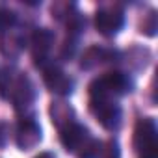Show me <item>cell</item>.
<instances>
[{
    "mask_svg": "<svg viewBox=\"0 0 158 158\" xmlns=\"http://www.w3.org/2000/svg\"><path fill=\"white\" fill-rule=\"evenodd\" d=\"M130 80L123 73H106L91 82V101H114L115 97L130 91Z\"/></svg>",
    "mask_w": 158,
    "mask_h": 158,
    "instance_id": "1",
    "label": "cell"
},
{
    "mask_svg": "<svg viewBox=\"0 0 158 158\" xmlns=\"http://www.w3.org/2000/svg\"><path fill=\"white\" fill-rule=\"evenodd\" d=\"M134 147H136L138 158H158L156 125L152 119H141L136 125Z\"/></svg>",
    "mask_w": 158,
    "mask_h": 158,
    "instance_id": "2",
    "label": "cell"
},
{
    "mask_svg": "<svg viewBox=\"0 0 158 158\" xmlns=\"http://www.w3.org/2000/svg\"><path fill=\"white\" fill-rule=\"evenodd\" d=\"M91 112L104 128H117L121 121V108L115 101H91Z\"/></svg>",
    "mask_w": 158,
    "mask_h": 158,
    "instance_id": "3",
    "label": "cell"
},
{
    "mask_svg": "<svg viewBox=\"0 0 158 158\" xmlns=\"http://www.w3.org/2000/svg\"><path fill=\"white\" fill-rule=\"evenodd\" d=\"M125 24L121 10H99L95 15V26L102 35H115Z\"/></svg>",
    "mask_w": 158,
    "mask_h": 158,
    "instance_id": "4",
    "label": "cell"
},
{
    "mask_svg": "<svg viewBox=\"0 0 158 158\" xmlns=\"http://www.w3.org/2000/svg\"><path fill=\"white\" fill-rule=\"evenodd\" d=\"M43 78L47 88L58 95H69L73 91V80L56 65L43 67Z\"/></svg>",
    "mask_w": 158,
    "mask_h": 158,
    "instance_id": "5",
    "label": "cell"
},
{
    "mask_svg": "<svg viewBox=\"0 0 158 158\" xmlns=\"http://www.w3.org/2000/svg\"><path fill=\"white\" fill-rule=\"evenodd\" d=\"M88 138H89V134H88V128L84 125H78V123L73 121V123L61 127V134H60L61 145L67 151H71V152H74V151L80 149Z\"/></svg>",
    "mask_w": 158,
    "mask_h": 158,
    "instance_id": "6",
    "label": "cell"
},
{
    "mask_svg": "<svg viewBox=\"0 0 158 158\" xmlns=\"http://www.w3.org/2000/svg\"><path fill=\"white\" fill-rule=\"evenodd\" d=\"M41 141V128L34 119H23L19 123V130H17V145L23 151H30L34 147H37Z\"/></svg>",
    "mask_w": 158,
    "mask_h": 158,
    "instance_id": "7",
    "label": "cell"
},
{
    "mask_svg": "<svg viewBox=\"0 0 158 158\" xmlns=\"http://www.w3.org/2000/svg\"><path fill=\"white\" fill-rule=\"evenodd\" d=\"M52 41H54V34L50 30H47V28H37L32 34V54H34L35 65L45 67L47 54H48V50L52 47Z\"/></svg>",
    "mask_w": 158,
    "mask_h": 158,
    "instance_id": "8",
    "label": "cell"
},
{
    "mask_svg": "<svg viewBox=\"0 0 158 158\" xmlns=\"http://www.w3.org/2000/svg\"><path fill=\"white\" fill-rule=\"evenodd\" d=\"M34 86L30 82V78L28 76H21L19 78V82L15 86V93H13V102H15V108L21 110L23 106H30L34 102Z\"/></svg>",
    "mask_w": 158,
    "mask_h": 158,
    "instance_id": "9",
    "label": "cell"
},
{
    "mask_svg": "<svg viewBox=\"0 0 158 158\" xmlns=\"http://www.w3.org/2000/svg\"><path fill=\"white\" fill-rule=\"evenodd\" d=\"M102 152V143L99 139L88 138L84 141V145L80 147V152H78V158H99Z\"/></svg>",
    "mask_w": 158,
    "mask_h": 158,
    "instance_id": "10",
    "label": "cell"
},
{
    "mask_svg": "<svg viewBox=\"0 0 158 158\" xmlns=\"http://www.w3.org/2000/svg\"><path fill=\"white\" fill-rule=\"evenodd\" d=\"M17 23V15L6 8H0V34H4Z\"/></svg>",
    "mask_w": 158,
    "mask_h": 158,
    "instance_id": "11",
    "label": "cell"
},
{
    "mask_svg": "<svg viewBox=\"0 0 158 158\" xmlns=\"http://www.w3.org/2000/svg\"><path fill=\"white\" fill-rule=\"evenodd\" d=\"M8 86H10V73L6 69H0V97H6Z\"/></svg>",
    "mask_w": 158,
    "mask_h": 158,
    "instance_id": "12",
    "label": "cell"
},
{
    "mask_svg": "<svg viewBox=\"0 0 158 158\" xmlns=\"http://www.w3.org/2000/svg\"><path fill=\"white\" fill-rule=\"evenodd\" d=\"M37 158H54V156H52L50 152H43V154H39Z\"/></svg>",
    "mask_w": 158,
    "mask_h": 158,
    "instance_id": "13",
    "label": "cell"
}]
</instances>
